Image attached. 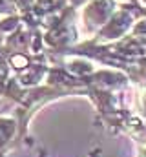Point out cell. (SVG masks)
<instances>
[{
	"label": "cell",
	"mask_w": 146,
	"mask_h": 157,
	"mask_svg": "<svg viewBox=\"0 0 146 157\" xmlns=\"http://www.w3.org/2000/svg\"><path fill=\"white\" fill-rule=\"evenodd\" d=\"M13 64H17V66H26V59H24V57H17V59H13Z\"/></svg>",
	"instance_id": "1"
}]
</instances>
